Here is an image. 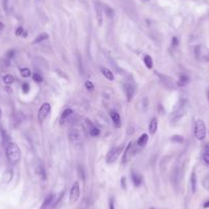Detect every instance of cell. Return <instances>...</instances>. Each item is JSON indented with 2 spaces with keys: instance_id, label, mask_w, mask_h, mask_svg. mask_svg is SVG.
<instances>
[{
  "instance_id": "cell-6",
  "label": "cell",
  "mask_w": 209,
  "mask_h": 209,
  "mask_svg": "<svg viewBox=\"0 0 209 209\" xmlns=\"http://www.w3.org/2000/svg\"><path fill=\"white\" fill-rule=\"evenodd\" d=\"M79 197H80V185H79L78 181H75L70 190V197H69L70 203L77 202L79 200Z\"/></svg>"
},
{
  "instance_id": "cell-11",
  "label": "cell",
  "mask_w": 209,
  "mask_h": 209,
  "mask_svg": "<svg viewBox=\"0 0 209 209\" xmlns=\"http://www.w3.org/2000/svg\"><path fill=\"white\" fill-rule=\"evenodd\" d=\"M123 89L125 92V96H126V98L128 102H130L132 100V97L134 94V87L132 86L130 83H125L123 85Z\"/></svg>"
},
{
  "instance_id": "cell-30",
  "label": "cell",
  "mask_w": 209,
  "mask_h": 209,
  "mask_svg": "<svg viewBox=\"0 0 209 209\" xmlns=\"http://www.w3.org/2000/svg\"><path fill=\"white\" fill-rule=\"evenodd\" d=\"M33 80L35 81V82H37V83H41V82L43 81V78H42V76H41L40 74L34 73V74H33Z\"/></svg>"
},
{
  "instance_id": "cell-42",
  "label": "cell",
  "mask_w": 209,
  "mask_h": 209,
  "mask_svg": "<svg viewBox=\"0 0 209 209\" xmlns=\"http://www.w3.org/2000/svg\"><path fill=\"white\" fill-rule=\"evenodd\" d=\"M3 28H4V25H3V24H2V23H1V22H0V33H1V32H2V30H3Z\"/></svg>"
},
{
  "instance_id": "cell-10",
  "label": "cell",
  "mask_w": 209,
  "mask_h": 209,
  "mask_svg": "<svg viewBox=\"0 0 209 209\" xmlns=\"http://www.w3.org/2000/svg\"><path fill=\"white\" fill-rule=\"evenodd\" d=\"M133 153H134V151H133V147H132V143H129L127 147L125 148V151L123 154V163H126L130 160Z\"/></svg>"
},
{
  "instance_id": "cell-25",
  "label": "cell",
  "mask_w": 209,
  "mask_h": 209,
  "mask_svg": "<svg viewBox=\"0 0 209 209\" xmlns=\"http://www.w3.org/2000/svg\"><path fill=\"white\" fill-rule=\"evenodd\" d=\"M96 10H97V20H98V24H102V6L100 4V2H97L96 4Z\"/></svg>"
},
{
  "instance_id": "cell-22",
  "label": "cell",
  "mask_w": 209,
  "mask_h": 209,
  "mask_svg": "<svg viewBox=\"0 0 209 209\" xmlns=\"http://www.w3.org/2000/svg\"><path fill=\"white\" fill-rule=\"evenodd\" d=\"M48 34L47 33H41V34H39L36 38H35V40L33 41V43H39V42H42V41H44V40H46V39H48Z\"/></svg>"
},
{
  "instance_id": "cell-5",
  "label": "cell",
  "mask_w": 209,
  "mask_h": 209,
  "mask_svg": "<svg viewBox=\"0 0 209 209\" xmlns=\"http://www.w3.org/2000/svg\"><path fill=\"white\" fill-rule=\"evenodd\" d=\"M51 112V106L49 102H44L42 104V106L40 107L39 111H38V121H39L40 123H42L43 121L47 118V116L49 115V113Z\"/></svg>"
},
{
  "instance_id": "cell-15",
  "label": "cell",
  "mask_w": 209,
  "mask_h": 209,
  "mask_svg": "<svg viewBox=\"0 0 209 209\" xmlns=\"http://www.w3.org/2000/svg\"><path fill=\"white\" fill-rule=\"evenodd\" d=\"M17 0H3V5H4V9L6 13H11L14 8Z\"/></svg>"
},
{
  "instance_id": "cell-36",
  "label": "cell",
  "mask_w": 209,
  "mask_h": 209,
  "mask_svg": "<svg viewBox=\"0 0 209 209\" xmlns=\"http://www.w3.org/2000/svg\"><path fill=\"white\" fill-rule=\"evenodd\" d=\"M203 160L207 165H209V153H203Z\"/></svg>"
},
{
  "instance_id": "cell-46",
  "label": "cell",
  "mask_w": 209,
  "mask_h": 209,
  "mask_svg": "<svg viewBox=\"0 0 209 209\" xmlns=\"http://www.w3.org/2000/svg\"><path fill=\"white\" fill-rule=\"evenodd\" d=\"M152 209H155V208H152Z\"/></svg>"
},
{
  "instance_id": "cell-28",
  "label": "cell",
  "mask_w": 209,
  "mask_h": 209,
  "mask_svg": "<svg viewBox=\"0 0 209 209\" xmlns=\"http://www.w3.org/2000/svg\"><path fill=\"white\" fill-rule=\"evenodd\" d=\"M104 10H105V13L107 14L109 18H113L114 17V10L110 6L104 5Z\"/></svg>"
},
{
  "instance_id": "cell-40",
  "label": "cell",
  "mask_w": 209,
  "mask_h": 209,
  "mask_svg": "<svg viewBox=\"0 0 209 209\" xmlns=\"http://www.w3.org/2000/svg\"><path fill=\"white\" fill-rule=\"evenodd\" d=\"M203 207H204L205 209H207V208H209V201H207V202H205V203H204V205H203Z\"/></svg>"
},
{
  "instance_id": "cell-32",
  "label": "cell",
  "mask_w": 209,
  "mask_h": 209,
  "mask_svg": "<svg viewBox=\"0 0 209 209\" xmlns=\"http://www.w3.org/2000/svg\"><path fill=\"white\" fill-rule=\"evenodd\" d=\"M203 187L206 189L207 191H209V173L204 177V180H203Z\"/></svg>"
},
{
  "instance_id": "cell-34",
  "label": "cell",
  "mask_w": 209,
  "mask_h": 209,
  "mask_svg": "<svg viewBox=\"0 0 209 209\" xmlns=\"http://www.w3.org/2000/svg\"><path fill=\"white\" fill-rule=\"evenodd\" d=\"M22 88H23V92H24V93H28L29 90H30V85L28 84V83H23Z\"/></svg>"
},
{
  "instance_id": "cell-44",
  "label": "cell",
  "mask_w": 209,
  "mask_h": 209,
  "mask_svg": "<svg viewBox=\"0 0 209 209\" xmlns=\"http://www.w3.org/2000/svg\"><path fill=\"white\" fill-rule=\"evenodd\" d=\"M207 97H208V101H209V89H208V91H207Z\"/></svg>"
},
{
  "instance_id": "cell-4",
  "label": "cell",
  "mask_w": 209,
  "mask_h": 209,
  "mask_svg": "<svg viewBox=\"0 0 209 209\" xmlns=\"http://www.w3.org/2000/svg\"><path fill=\"white\" fill-rule=\"evenodd\" d=\"M124 150V147L123 146H119V147H116V148H113L109 152L107 156H106V161L107 163H113L115 162L117 159L119 158V156L122 153V151Z\"/></svg>"
},
{
  "instance_id": "cell-27",
  "label": "cell",
  "mask_w": 209,
  "mask_h": 209,
  "mask_svg": "<svg viewBox=\"0 0 209 209\" xmlns=\"http://www.w3.org/2000/svg\"><path fill=\"white\" fill-rule=\"evenodd\" d=\"M21 75L24 78H28L31 76V70L28 69V68H22L21 69Z\"/></svg>"
},
{
  "instance_id": "cell-3",
  "label": "cell",
  "mask_w": 209,
  "mask_h": 209,
  "mask_svg": "<svg viewBox=\"0 0 209 209\" xmlns=\"http://www.w3.org/2000/svg\"><path fill=\"white\" fill-rule=\"evenodd\" d=\"M196 59L200 62H209V48L203 45H197L194 48Z\"/></svg>"
},
{
  "instance_id": "cell-45",
  "label": "cell",
  "mask_w": 209,
  "mask_h": 209,
  "mask_svg": "<svg viewBox=\"0 0 209 209\" xmlns=\"http://www.w3.org/2000/svg\"><path fill=\"white\" fill-rule=\"evenodd\" d=\"M143 1H149V0H143Z\"/></svg>"
},
{
  "instance_id": "cell-14",
  "label": "cell",
  "mask_w": 209,
  "mask_h": 209,
  "mask_svg": "<svg viewBox=\"0 0 209 209\" xmlns=\"http://www.w3.org/2000/svg\"><path fill=\"white\" fill-rule=\"evenodd\" d=\"M158 76L161 78V81H163V83H164L166 86L170 87V88H173V87L175 86V83H174L173 79L171 77H167V76L161 75V74H158Z\"/></svg>"
},
{
  "instance_id": "cell-2",
  "label": "cell",
  "mask_w": 209,
  "mask_h": 209,
  "mask_svg": "<svg viewBox=\"0 0 209 209\" xmlns=\"http://www.w3.org/2000/svg\"><path fill=\"white\" fill-rule=\"evenodd\" d=\"M206 125H205L203 120H197L195 123V129H194V134H195V138L198 140H203L206 138Z\"/></svg>"
},
{
  "instance_id": "cell-16",
  "label": "cell",
  "mask_w": 209,
  "mask_h": 209,
  "mask_svg": "<svg viewBox=\"0 0 209 209\" xmlns=\"http://www.w3.org/2000/svg\"><path fill=\"white\" fill-rule=\"evenodd\" d=\"M111 118H112L114 126H115L116 128H120L122 123H121V118H120L119 114L116 113V112H112L111 113Z\"/></svg>"
},
{
  "instance_id": "cell-29",
  "label": "cell",
  "mask_w": 209,
  "mask_h": 209,
  "mask_svg": "<svg viewBox=\"0 0 209 209\" xmlns=\"http://www.w3.org/2000/svg\"><path fill=\"white\" fill-rule=\"evenodd\" d=\"M16 35L17 36H21V37H24V38H26L27 37V32L25 31L24 29H23L22 27H20V28H18L17 29V32H16Z\"/></svg>"
},
{
  "instance_id": "cell-21",
  "label": "cell",
  "mask_w": 209,
  "mask_h": 209,
  "mask_svg": "<svg viewBox=\"0 0 209 209\" xmlns=\"http://www.w3.org/2000/svg\"><path fill=\"white\" fill-rule=\"evenodd\" d=\"M191 188H192V192L196 193V190H197V175H196L195 171H193L192 174H191Z\"/></svg>"
},
{
  "instance_id": "cell-31",
  "label": "cell",
  "mask_w": 209,
  "mask_h": 209,
  "mask_svg": "<svg viewBox=\"0 0 209 209\" xmlns=\"http://www.w3.org/2000/svg\"><path fill=\"white\" fill-rule=\"evenodd\" d=\"M171 140L173 143H182L184 142V138L181 135H173L171 138Z\"/></svg>"
},
{
  "instance_id": "cell-26",
  "label": "cell",
  "mask_w": 209,
  "mask_h": 209,
  "mask_svg": "<svg viewBox=\"0 0 209 209\" xmlns=\"http://www.w3.org/2000/svg\"><path fill=\"white\" fill-rule=\"evenodd\" d=\"M3 81H4L5 84H11V83H13L14 78H13V75L7 74V75L4 76V77H3Z\"/></svg>"
},
{
  "instance_id": "cell-41",
  "label": "cell",
  "mask_w": 209,
  "mask_h": 209,
  "mask_svg": "<svg viewBox=\"0 0 209 209\" xmlns=\"http://www.w3.org/2000/svg\"><path fill=\"white\" fill-rule=\"evenodd\" d=\"M13 55H14V51L13 50H10L8 52V58H13Z\"/></svg>"
},
{
  "instance_id": "cell-12",
  "label": "cell",
  "mask_w": 209,
  "mask_h": 209,
  "mask_svg": "<svg viewBox=\"0 0 209 209\" xmlns=\"http://www.w3.org/2000/svg\"><path fill=\"white\" fill-rule=\"evenodd\" d=\"M131 180H132V184H133L134 187L138 188L143 184V176L140 175L138 172H135L132 170L131 171Z\"/></svg>"
},
{
  "instance_id": "cell-9",
  "label": "cell",
  "mask_w": 209,
  "mask_h": 209,
  "mask_svg": "<svg viewBox=\"0 0 209 209\" xmlns=\"http://www.w3.org/2000/svg\"><path fill=\"white\" fill-rule=\"evenodd\" d=\"M85 122H86V125H87V128H88V132H89L90 136H93V138H96V136L100 135L101 130L92 122H91L89 119H86Z\"/></svg>"
},
{
  "instance_id": "cell-37",
  "label": "cell",
  "mask_w": 209,
  "mask_h": 209,
  "mask_svg": "<svg viewBox=\"0 0 209 209\" xmlns=\"http://www.w3.org/2000/svg\"><path fill=\"white\" fill-rule=\"evenodd\" d=\"M39 170H40L41 177H42V180H45V178H46V173H45V170H44V168H43V166H40Z\"/></svg>"
},
{
  "instance_id": "cell-20",
  "label": "cell",
  "mask_w": 209,
  "mask_h": 209,
  "mask_svg": "<svg viewBox=\"0 0 209 209\" xmlns=\"http://www.w3.org/2000/svg\"><path fill=\"white\" fill-rule=\"evenodd\" d=\"M102 74L105 76L106 78L108 79L110 81H113L114 80V74L111 70H109L108 68H102Z\"/></svg>"
},
{
  "instance_id": "cell-24",
  "label": "cell",
  "mask_w": 209,
  "mask_h": 209,
  "mask_svg": "<svg viewBox=\"0 0 209 209\" xmlns=\"http://www.w3.org/2000/svg\"><path fill=\"white\" fill-rule=\"evenodd\" d=\"M144 62H145V65L148 69H152L153 68V60L149 55H146L145 58H144Z\"/></svg>"
},
{
  "instance_id": "cell-19",
  "label": "cell",
  "mask_w": 209,
  "mask_h": 209,
  "mask_svg": "<svg viewBox=\"0 0 209 209\" xmlns=\"http://www.w3.org/2000/svg\"><path fill=\"white\" fill-rule=\"evenodd\" d=\"M189 82H190V78L188 77V76H187V75H185V74H181V75H180V79H178L177 83H176V85H177V86L182 87V86H185V85H187Z\"/></svg>"
},
{
  "instance_id": "cell-38",
  "label": "cell",
  "mask_w": 209,
  "mask_h": 209,
  "mask_svg": "<svg viewBox=\"0 0 209 209\" xmlns=\"http://www.w3.org/2000/svg\"><path fill=\"white\" fill-rule=\"evenodd\" d=\"M177 45H178V39H177L176 37H173V38H172V46H173V47H176Z\"/></svg>"
},
{
  "instance_id": "cell-23",
  "label": "cell",
  "mask_w": 209,
  "mask_h": 209,
  "mask_svg": "<svg viewBox=\"0 0 209 209\" xmlns=\"http://www.w3.org/2000/svg\"><path fill=\"white\" fill-rule=\"evenodd\" d=\"M73 114V110H71V109H66L65 111L63 112V114H62V117H60V121L62 122H64L65 120H67L69 117Z\"/></svg>"
},
{
  "instance_id": "cell-18",
  "label": "cell",
  "mask_w": 209,
  "mask_h": 209,
  "mask_svg": "<svg viewBox=\"0 0 209 209\" xmlns=\"http://www.w3.org/2000/svg\"><path fill=\"white\" fill-rule=\"evenodd\" d=\"M148 140H149V135L147 133H143L142 135L139 136V138L138 139V142H136V145H138L139 148H143L147 145Z\"/></svg>"
},
{
  "instance_id": "cell-39",
  "label": "cell",
  "mask_w": 209,
  "mask_h": 209,
  "mask_svg": "<svg viewBox=\"0 0 209 209\" xmlns=\"http://www.w3.org/2000/svg\"><path fill=\"white\" fill-rule=\"evenodd\" d=\"M121 187H122L124 190L126 189V180H125V177L121 178Z\"/></svg>"
},
{
  "instance_id": "cell-35",
  "label": "cell",
  "mask_w": 209,
  "mask_h": 209,
  "mask_svg": "<svg viewBox=\"0 0 209 209\" xmlns=\"http://www.w3.org/2000/svg\"><path fill=\"white\" fill-rule=\"evenodd\" d=\"M109 209H115V202H114V198H110L109 200Z\"/></svg>"
},
{
  "instance_id": "cell-8",
  "label": "cell",
  "mask_w": 209,
  "mask_h": 209,
  "mask_svg": "<svg viewBox=\"0 0 209 209\" xmlns=\"http://www.w3.org/2000/svg\"><path fill=\"white\" fill-rule=\"evenodd\" d=\"M69 138H70V140L72 142V144L77 145V144L81 142L82 135H81V132L79 131L77 128H72L69 131Z\"/></svg>"
},
{
  "instance_id": "cell-43",
  "label": "cell",
  "mask_w": 209,
  "mask_h": 209,
  "mask_svg": "<svg viewBox=\"0 0 209 209\" xmlns=\"http://www.w3.org/2000/svg\"><path fill=\"white\" fill-rule=\"evenodd\" d=\"M1 117H2V110L0 108V119H1Z\"/></svg>"
},
{
  "instance_id": "cell-13",
  "label": "cell",
  "mask_w": 209,
  "mask_h": 209,
  "mask_svg": "<svg viewBox=\"0 0 209 209\" xmlns=\"http://www.w3.org/2000/svg\"><path fill=\"white\" fill-rule=\"evenodd\" d=\"M55 198V197L54 194H49V195H47L46 197H45V199L43 200V202H42V204H41V206H40L39 209H48L49 206L52 204V202H54Z\"/></svg>"
},
{
  "instance_id": "cell-17",
  "label": "cell",
  "mask_w": 209,
  "mask_h": 209,
  "mask_svg": "<svg viewBox=\"0 0 209 209\" xmlns=\"http://www.w3.org/2000/svg\"><path fill=\"white\" fill-rule=\"evenodd\" d=\"M158 129V120L157 118H153L150 122V126H149V131L151 135H154L156 132H157Z\"/></svg>"
},
{
  "instance_id": "cell-7",
  "label": "cell",
  "mask_w": 209,
  "mask_h": 209,
  "mask_svg": "<svg viewBox=\"0 0 209 209\" xmlns=\"http://www.w3.org/2000/svg\"><path fill=\"white\" fill-rule=\"evenodd\" d=\"M185 105H187V102H180V105H178L177 107V110L176 111H174L172 116H171V119L173 121H176V120H180L182 116L185 114Z\"/></svg>"
},
{
  "instance_id": "cell-33",
  "label": "cell",
  "mask_w": 209,
  "mask_h": 209,
  "mask_svg": "<svg viewBox=\"0 0 209 209\" xmlns=\"http://www.w3.org/2000/svg\"><path fill=\"white\" fill-rule=\"evenodd\" d=\"M85 87H86V88L88 89V90H90V91H92V90L94 89V85H93V83L91 82V81H89V80L85 82Z\"/></svg>"
},
{
  "instance_id": "cell-1",
  "label": "cell",
  "mask_w": 209,
  "mask_h": 209,
  "mask_svg": "<svg viewBox=\"0 0 209 209\" xmlns=\"http://www.w3.org/2000/svg\"><path fill=\"white\" fill-rule=\"evenodd\" d=\"M5 153L6 157L11 164H17L21 160V151L20 148L14 143H7L5 145Z\"/></svg>"
}]
</instances>
